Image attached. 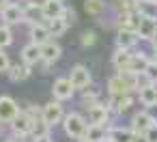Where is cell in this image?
Returning <instances> with one entry per match:
<instances>
[{
  "label": "cell",
  "instance_id": "1",
  "mask_svg": "<svg viewBox=\"0 0 157 142\" xmlns=\"http://www.w3.org/2000/svg\"><path fill=\"white\" fill-rule=\"evenodd\" d=\"M63 129L69 138H75V140H82L86 136V129H88V121L80 114V112H69L63 121Z\"/></svg>",
  "mask_w": 157,
  "mask_h": 142
},
{
  "label": "cell",
  "instance_id": "2",
  "mask_svg": "<svg viewBox=\"0 0 157 142\" xmlns=\"http://www.w3.org/2000/svg\"><path fill=\"white\" fill-rule=\"evenodd\" d=\"M65 116H67V114H65L63 101L52 99V101H48V103L43 106V121H45L50 127H54V125H63Z\"/></svg>",
  "mask_w": 157,
  "mask_h": 142
},
{
  "label": "cell",
  "instance_id": "3",
  "mask_svg": "<svg viewBox=\"0 0 157 142\" xmlns=\"http://www.w3.org/2000/svg\"><path fill=\"white\" fill-rule=\"evenodd\" d=\"M11 125V131H13V136L15 138H24V136H30L33 133V127H35V118L33 116H28L24 110L9 123Z\"/></svg>",
  "mask_w": 157,
  "mask_h": 142
},
{
  "label": "cell",
  "instance_id": "4",
  "mask_svg": "<svg viewBox=\"0 0 157 142\" xmlns=\"http://www.w3.org/2000/svg\"><path fill=\"white\" fill-rule=\"evenodd\" d=\"M20 112L22 110H20V106H17V101L13 97L0 95V121H2V123H11Z\"/></svg>",
  "mask_w": 157,
  "mask_h": 142
},
{
  "label": "cell",
  "instance_id": "5",
  "mask_svg": "<svg viewBox=\"0 0 157 142\" xmlns=\"http://www.w3.org/2000/svg\"><path fill=\"white\" fill-rule=\"evenodd\" d=\"M75 95V86L71 84L69 78H58L52 86V97L58 99V101H69L71 97Z\"/></svg>",
  "mask_w": 157,
  "mask_h": 142
},
{
  "label": "cell",
  "instance_id": "6",
  "mask_svg": "<svg viewBox=\"0 0 157 142\" xmlns=\"http://www.w3.org/2000/svg\"><path fill=\"white\" fill-rule=\"evenodd\" d=\"M69 80H71V84L75 86V90H84L86 86H90V84H93L90 71H88V67H84V65H75V67L71 69Z\"/></svg>",
  "mask_w": 157,
  "mask_h": 142
},
{
  "label": "cell",
  "instance_id": "7",
  "mask_svg": "<svg viewBox=\"0 0 157 142\" xmlns=\"http://www.w3.org/2000/svg\"><path fill=\"white\" fill-rule=\"evenodd\" d=\"M0 20H2V24H7V26H15V24L26 22V13L17 2H11L2 13H0Z\"/></svg>",
  "mask_w": 157,
  "mask_h": 142
},
{
  "label": "cell",
  "instance_id": "8",
  "mask_svg": "<svg viewBox=\"0 0 157 142\" xmlns=\"http://www.w3.org/2000/svg\"><path fill=\"white\" fill-rule=\"evenodd\" d=\"M88 114H86V121H88V125H108V118H110V106L105 103H97V106H93V108H88L86 110Z\"/></svg>",
  "mask_w": 157,
  "mask_h": 142
},
{
  "label": "cell",
  "instance_id": "9",
  "mask_svg": "<svg viewBox=\"0 0 157 142\" xmlns=\"http://www.w3.org/2000/svg\"><path fill=\"white\" fill-rule=\"evenodd\" d=\"M155 123H157V121H155L146 110H140V112H136V114L131 116V129H133V133H146Z\"/></svg>",
  "mask_w": 157,
  "mask_h": 142
},
{
  "label": "cell",
  "instance_id": "10",
  "mask_svg": "<svg viewBox=\"0 0 157 142\" xmlns=\"http://www.w3.org/2000/svg\"><path fill=\"white\" fill-rule=\"evenodd\" d=\"M63 56V48L56 43V41H48V43H43L41 45V63L45 65V67H50V65H54L58 58Z\"/></svg>",
  "mask_w": 157,
  "mask_h": 142
},
{
  "label": "cell",
  "instance_id": "11",
  "mask_svg": "<svg viewBox=\"0 0 157 142\" xmlns=\"http://www.w3.org/2000/svg\"><path fill=\"white\" fill-rule=\"evenodd\" d=\"M65 0H43L41 2V13L43 20H54V17H63L65 13Z\"/></svg>",
  "mask_w": 157,
  "mask_h": 142
},
{
  "label": "cell",
  "instance_id": "12",
  "mask_svg": "<svg viewBox=\"0 0 157 142\" xmlns=\"http://www.w3.org/2000/svg\"><path fill=\"white\" fill-rule=\"evenodd\" d=\"M140 13L138 11H121L118 13V30H133L138 33V26H140Z\"/></svg>",
  "mask_w": 157,
  "mask_h": 142
},
{
  "label": "cell",
  "instance_id": "13",
  "mask_svg": "<svg viewBox=\"0 0 157 142\" xmlns=\"http://www.w3.org/2000/svg\"><path fill=\"white\" fill-rule=\"evenodd\" d=\"M112 65L116 71H131L133 65V52L131 50H116L112 56Z\"/></svg>",
  "mask_w": 157,
  "mask_h": 142
},
{
  "label": "cell",
  "instance_id": "14",
  "mask_svg": "<svg viewBox=\"0 0 157 142\" xmlns=\"http://www.w3.org/2000/svg\"><path fill=\"white\" fill-rule=\"evenodd\" d=\"M28 37H30V41H33V43L43 45V43H48V41H50V37H52V35H50V30H48L45 22H35V24H30Z\"/></svg>",
  "mask_w": 157,
  "mask_h": 142
},
{
  "label": "cell",
  "instance_id": "15",
  "mask_svg": "<svg viewBox=\"0 0 157 142\" xmlns=\"http://www.w3.org/2000/svg\"><path fill=\"white\" fill-rule=\"evenodd\" d=\"M138 41H140L138 33H133V30H118V35H116V50H133Z\"/></svg>",
  "mask_w": 157,
  "mask_h": 142
},
{
  "label": "cell",
  "instance_id": "16",
  "mask_svg": "<svg viewBox=\"0 0 157 142\" xmlns=\"http://www.w3.org/2000/svg\"><path fill=\"white\" fill-rule=\"evenodd\" d=\"M22 63H26V65H37V63H41V45H37V43H26L24 48H22Z\"/></svg>",
  "mask_w": 157,
  "mask_h": 142
},
{
  "label": "cell",
  "instance_id": "17",
  "mask_svg": "<svg viewBox=\"0 0 157 142\" xmlns=\"http://www.w3.org/2000/svg\"><path fill=\"white\" fill-rule=\"evenodd\" d=\"M108 106H110V110H114L116 114H123V112H127V110L133 106V97H131V95H112L110 101H108Z\"/></svg>",
  "mask_w": 157,
  "mask_h": 142
},
{
  "label": "cell",
  "instance_id": "18",
  "mask_svg": "<svg viewBox=\"0 0 157 142\" xmlns=\"http://www.w3.org/2000/svg\"><path fill=\"white\" fill-rule=\"evenodd\" d=\"M30 65H26V63H15V65H11V69L7 71V75H9V80L11 82H24V80H28L30 78Z\"/></svg>",
  "mask_w": 157,
  "mask_h": 142
},
{
  "label": "cell",
  "instance_id": "19",
  "mask_svg": "<svg viewBox=\"0 0 157 142\" xmlns=\"http://www.w3.org/2000/svg\"><path fill=\"white\" fill-rule=\"evenodd\" d=\"M155 35H157V20H146V17H142V20H140V26H138V37H140L142 41H151Z\"/></svg>",
  "mask_w": 157,
  "mask_h": 142
},
{
  "label": "cell",
  "instance_id": "20",
  "mask_svg": "<svg viewBox=\"0 0 157 142\" xmlns=\"http://www.w3.org/2000/svg\"><path fill=\"white\" fill-rule=\"evenodd\" d=\"M138 99H140V103L146 106V108L157 106V84H148V86L140 88V90H138Z\"/></svg>",
  "mask_w": 157,
  "mask_h": 142
},
{
  "label": "cell",
  "instance_id": "21",
  "mask_svg": "<svg viewBox=\"0 0 157 142\" xmlns=\"http://www.w3.org/2000/svg\"><path fill=\"white\" fill-rule=\"evenodd\" d=\"M108 133H110V129L105 125H88L84 140H88V142H108Z\"/></svg>",
  "mask_w": 157,
  "mask_h": 142
},
{
  "label": "cell",
  "instance_id": "22",
  "mask_svg": "<svg viewBox=\"0 0 157 142\" xmlns=\"http://www.w3.org/2000/svg\"><path fill=\"white\" fill-rule=\"evenodd\" d=\"M133 138L136 133L131 127H110V133H108L110 142H131Z\"/></svg>",
  "mask_w": 157,
  "mask_h": 142
},
{
  "label": "cell",
  "instance_id": "23",
  "mask_svg": "<svg viewBox=\"0 0 157 142\" xmlns=\"http://www.w3.org/2000/svg\"><path fill=\"white\" fill-rule=\"evenodd\" d=\"M138 13H140V17L157 20V0H140V5H138Z\"/></svg>",
  "mask_w": 157,
  "mask_h": 142
},
{
  "label": "cell",
  "instance_id": "24",
  "mask_svg": "<svg viewBox=\"0 0 157 142\" xmlns=\"http://www.w3.org/2000/svg\"><path fill=\"white\" fill-rule=\"evenodd\" d=\"M99 95H101V93H99V88H97L95 84L86 86V88L82 90V103H84V108L88 110V108L97 106V103H99V101H97V99H99Z\"/></svg>",
  "mask_w": 157,
  "mask_h": 142
},
{
  "label": "cell",
  "instance_id": "25",
  "mask_svg": "<svg viewBox=\"0 0 157 142\" xmlns=\"http://www.w3.org/2000/svg\"><path fill=\"white\" fill-rule=\"evenodd\" d=\"M45 22V26H48V30H50V35L52 37H60L67 28H69V24L63 20V17H54V20H43Z\"/></svg>",
  "mask_w": 157,
  "mask_h": 142
},
{
  "label": "cell",
  "instance_id": "26",
  "mask_svg": "<svg viewBox=\"0 0 157 142\" xmlns=\"http://www.w3.org/2000/svg\"><path fill=\"white\" fill-rule=\"evenodd\" d=\"M84 11L93 17H99L105 11V0H84Z\"/></svg>",
  "mask_w": 157,
  "mask_h": 142
},
{
  "label": "cell",
  "instance_id": "27",
  "mask_svg": "<svg viewBox=\"0 0 157 142\" xmlns=\"http://www.w3.org/2000/svg\"><path fill=\"white\" fill-rule=\"evenodd\" d=\"M13 43V33H11V26L7 24H0V50H5Z\"/></svg>",
  "mask_w": 157,
  "mask_h": 142
},
{
  "label": "cell",
  "instance_id": "28",
  "mask_svg": "<svg viewBox=\"0 0 157 142\" xmlns=\"http://www.w3.org/2000/svg\"><path fill=\"white\" fill-rule=\"evenodd\" d=\"M48 133H50V125L43 118H37L35 121V127H33V136L39 138V136H48Z\"/></svg>",
  "mask_w": 157,
  "mask_h": 142
},
{
  "label": "cell",
  "instance_id": "29",
  "mask_svg": "<svg viewBox=\"0 0 157 142\" xmlns=\"http://www.w3.org/2000/svg\"><path fill=\"white\" fill-rule=\"evenodd\" d=\"M80 43H82V48H93V45L97 43V35H95V30H86V33H82Z\"/></svg>",
  "mask_w": 157,
  "mask_h": 142
},
{
  "label": "cell",
  "instance_id": "30",
  "mask_svg": "<svg viewBox=\"0 0 157 142\" xmlns=\"http://www.w3.org/2000/svg\"><path fill=\"white\" fill-rule=\"evenodd\" d=\"M142 73L148 78V82H151V84H157V63H155V60H151V65H148Z\"/></svg>",
  "mask_w": 157,
  "mask_h": 142
},
{
  "label": "cell",
  "instance_id": "31",
  "mask_svg": "<svg viewBox=\"0 0 157 142\" xmlns=\"http://www.w3.org/2000/svg\"><path fill=\"white\" fill-rule=\"evenodd\" d=\"M11 69V60L9 54H5V50H0V73H7Z\"/></svg>",
  "mask_w": 157,
  "mask_h": 142
},
{
  "label": "cell",
  "instance_id": "32",
  "mask_svg": "<svg viewBox=\"0 0 157 142\" xmlns=\"http://www.w3.org/2000/svg\"><path fill=\"white\" fill-rule=\"evenodd\" d=\"M63 20H65L67 24H73V22H75V11L67 7V9H65V13H63Z\"/></svg>",
  "mask_w": 157,
  "mask_h": 142
},
{
  "label": "cell",
  "instance_id": "33",
  "mask_svg": "<svg viewBox=\"0 0 157 142\" xmlns=\"http://www.w3.org/2000/svg\"><path fill=\"white\" fill-rule=\"evenodd\" d=\"M144 136L148 138V142H157V123H155V125H153V127H151Z\"/></svg>",
  "mask_w": 157,
  "mask_h": 142
},
{
  "label": "cell",
  "instance_id": "34",
  "mask_svg": "<svg viewBox=\"0 0 157 142\" xmlns=\"http://www.w3.org/2000/svg\"><path fill=\"white\" fill-rule=\"evenodd\" d=\"M131 142H148V138H146L144 133H136V138H133Z\"/></svg>",
  "mask_w": 157,
  "mask_h": 142
},
{
  "label": "cell",
  "instance_id": "35",
  "mask_svg": "<svg viewBox=\"0 0 157 142\" xmlns=\"http://www.w3.org/2000/svg\"><path fill=\"white\" fill-rule=\"evenodd\" d=\"M37 142H54V140H52V136L48 133V136H39V138H37Z\"/></svg>",
  "mask_w": 157,
  "mask_h": 142
},
{
  "label": "cell",
  "instance_id": "36",
  "mask_svg": "<svg viewBox=\"0 0 157 142\" xmlns=\"http://www.w3.org/2000/svg\"><path fill=\"white\" fill-rule=\"evenodd\" d=\"M9 5H11V0H0V13H2V11L9 7Z\"/></svg>",
  "mask_w": 157,
  "mask_h": 142
},
{
  "label": "cell",
  "instance_id": "37",
  "mask_svg": "<svg viewBox=\"0 0 157 142\" xmlns=\"http://www.w3.org/2000/svg\"><path fill=\"white\" fill-rule=\"evenodd\" d=\"M151 43H153V50H157V35H155V37L151 39Z\"/></svg>",
  "mask_w": 157,
  "mask_h": 142
},
{
  "label": "cell",
  "instance_id": "38",
  "mask_svg": "<svg viewBox=\"0 0 157 142\" xmlns=\"http://www.w3.org/2000/svg\"><path fill=\"white\" fill-rule=\"evenodd\" d=\"M5 142H20V138H15V136H11V138H7Z\"/></svg>",
  "mask_w": 157,
  "mask_h": 142
},
{
  "label": "cell",
  "instance_id": "39",
  "mask_svg": "<svg viewBox=\"0 0 157 142\" xmlns=\"http://www.w3.org/2000/svg\"><path fill=\"white\" fill-rule=\"evenodd\" d=\"M153 60L157 63V50H153Z\"/></svg>",
  "mask_w": 157,
  "mask_h": 142
},
{
  "label": "cell",
  "instance_id": "40",
  "mask_svg": "<svg viewBox=\"0 0 157 142\" xmlns=\"http://www.w3.org/2000/svg\"><path fill=\"white\" fill-rule=\"evenodd\" d=\"M2 125H5V123H2V121H0V133H2Z\"/></svg>",
  "mask_w": 157,
  "mask_h": 142
},
{
  "label": "cell",
  "instance_id": "41",
  "mask_svg": "<svg viewBox=\"0 0 157 142\" xmlns=\"http://www.w3.org/2000/svg\"><path fill=\"white\" fill-rule=\"evenodd\" d=\"M80 142H88V140H84V138H82V140H80Z\"/></svg>",
  "mask_w": 157,
  "mask_h": 142
},
{
  "label": "cell",
  "instance_id": "42",
  "mask_svg": "<svg viewBox=\"0 0 157 142\" xmlns=\"http://www.w3.org/2000/svg\"><path fill=\"white\" fill-rule=\"evenodd\" d=\"M116 2H125V0H116Z\"/></svg>",
  "mask_w": 157,
  "mask_h": 142
},
{
  "label": "cell",
  "instance_id": "43",
  "mask_svg": "<svg viewBox=\"0 0 157 142\" xmlns=\"http://www.w3.org/2000/svg\"><path fill=\"white\" fill-rule=\"evenodd\" d=\"M108 142H110V140H108Z\"/></svg>",
  "mask_w": 157,
  "mask_h": 142
}]
</instances>
